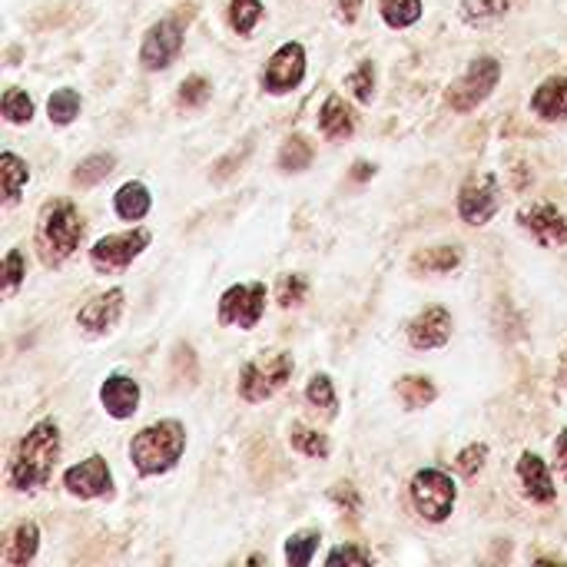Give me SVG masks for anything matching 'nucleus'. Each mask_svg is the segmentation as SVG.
<instances>
[{"label": "nucleus", "mask_w": 567, "mask_h": 567, "mask_svg": "<svg viewBox=\"0 0 567 567\" xmlns=\"http://www.w3.org/2000/svg\"><path fill=\"white\" fill-rule=\"evenodd\" d=\"M60 458V425L53 419H40L17 445L10 458V488L37 492L50 482L53 465Z\"/></svg>", "instance_id": "obj_1"}, {"label": "nucleus", "mask_w": 567, "mask_h": 567, "mask_svg": "<svg viewBox=\"0 0 567 567\" xmlns=\"http://www.w3.org/2000/svg\"><path fill=\"white\" fill-rule=\"evenodd\" d=\"M183 452H186V429L176 419H166V422L146 425L133 439L130 462L136 465L140 475L153 478V475H163V472L176 468V462L183 458Z\"/></svg>", "instance_id": "obj_2"}, {"label": "nucleus", "mask_w": 567, "mask_h": 567, "mask_svg": "<svg viewBox=\"0 0 567 567\" xmlns=\"http://www.w3.org/2000/svg\"><path fill=\"white\" fill-rule=\"evenodd\" d=\"M83 216L73 203L60 199L53 206H47L43 219H40V246H43V259L47 262H63L66 256H73V249L83 243Z\"/></svg>", "instance_id": "obj_3"}, {"label": "nucleus", "mask_w": 567, "mask_h": 567, "mask_svg": "<svg viewBox=\"0 0 567 567\" xmlns=\"http://www.w3.org/2000/svg\"><path fill=\"white\" fill-rule=\"evenodd\" d=\"M498 80H502V63H498L495 56H478V60H472L468 70L449 86L445 100H449V106H452L455 113H472V110H478V106L495 93Z\"/></svg>", "instance_id": "obj_4"}, {"label": "nucleus", "mask_w": 567, "mask_h": 567, "mask_svg": "<svg viewBox=\"0 0 567 567\" xmlns=\"http://www.w3.org/2000/svg\"><path fill=\"white\" fill-rule=\"evenodd\" d=\"M409 495H412V505L415 512L432 522V525H442L452 512H455V498H458V488L452 482V475L439 472V468H422L415 472L412 485H409Z\"/></svg>", "instance_id": "obj_5"}, {"label": "nucleus", "mask_w": 567, "mask_h": 567, "mask_svg": "<svg viewBox=\"0 0 567 567\" xmlns=\"http://www.w3.org/2000/svg\"><path fill=\"white\" fill-rule=\"evenodd\" d=\"M289 375H292V355L289 352H276V355L246 362L239 372V395L252 405L266 402L289 382Z\"/></svg>", "instance_id": "obj_6"}, {"label": "nucleus", "mask_w": 567, "mask_h": 567, "mask_svg": "<svg viewBox=\"0 0 567 567\" xmlns=\"http://www.w3.org/2000/svg\"><path fill=\"white\" fill-rule=\"evenodd\" d=\"M183 17H163L159 23H153L143 37V47H140V63L143 70H166L173 66V60L179 56L183 50Z\"/></svg>", "instance_id": "obj_7"}, {"label": "nucleus", "mask_w": 567, "mask_h": 567, "mask_svg": "<svg viewBox=\"0 0 567 567\" xmlns=\"http://www.w3.org/2000/svg\"><path fill=\"white\" fill-rule=\"evenodd\" d=\"M266 312V286L249 282V286H229L219 296V322L223 326H239V329H256Z\"/></svg>", "instance_id": "obj_8"}, {"label": "nucleus", "mask_w": 567, "mask_h": 567, "mask_svg": "<svg viewBox=\"0 0 567 567\" xmlns=\"http://www.w3.org/2000/svg\"><path fill=\"white\" fill-rule=\"evenodd\" d=\"M146 246H150V233H146V229H130V233L103 236V239L90 249V266H93L96 272L126 269Z\"/></svg>", "instance_id": "obj_9"}, {"label": "nucleus", "mask_w": 567, "mask_h": 567, "mask_svg": "<svg viewBox=\"0 0 567 567\" xmlns=\"http://www.w3.org/2000/svg\"><path fill=\"white\" fill-rule=\"evenodd\" d=\"M302 76H306V50H302V43L289 40L269 56V63L262 70V90L276 93V96L292 93L302 83Z\"/></svg>", "instance_id": "obj_10"}, {"label": "nucleus", "mask_w": 567, "mask_h": 567, "mask_svg": "<svg viewBox=\"0 0 567 567\" xmlns=\"http://www.w3.org/2000/svg\"><path fill=\"white\" fill-rule=\"evenodd\" d=\"M63 488L73 495V498H110L113 495V475H110V465L103 455H90L83 458L80 465L66 468L63 472Z\"/></svg>", "instance_id": "obj_11"}, {"label": "nucleus", "mask_w": 567, "mask_h": 567, "mask_svg": "<svg viewBox=\"0 0 567 567\" xmlns=\"http://www.w3.org/2000/svg\"><path fill=\"white\" fill-rule=\"evenodd\" d=\"M498 203H502L498 179L495 176H478V179L462 186V193H458V216L468 226H485L498 213Z\"/></svg>", "instance_id": "obj_12"}, {"label": "nucleus", "mask_w": 567, "mask_h": 567, "mask_svg": "<svg viewBox=\"0 0 567 567\" xmlns=\"http://www.w3.org/2000/svg\"><path fill=\"white\" fill-rule=\"evenodd\" d=\"M452 312L445 306H432L409 322V342L415 349H442L452 339Z\"/></svg>", "instance_id": "obj_13"}, {"label": "nucleus", "mask_w": 567, "mask_h": 567, "mask_svg": "<svg viewBox=\"0 0 567 567\" xmlns=\"http://www.w3.org/2000/svg\"><path fill=\"white\" fill-rule=\"evenodd\" d=\"M518 223L542 243V246H567V223L551 203H535L518 213Z\"/></svg>", "instance_id": "obj_14"}, {"label": "nucleus", "mask_w": 567, "mask_h": 567, "mask_svg": "<svg viewBox=\"0 0 567 567\" xmlns=\"http://www.w3.org/2000/svg\"><path fill=\"white\" fill-rule=\"evenodd\" d=\"M123 299L126 292L123 289H110L96 299H90L80 312H76V326L93 332V336H103L116 326V319L123 316Z\"/></svg>", "instance_id": "obj_15"}, {"label": "nucleus", "mask_w": 567, "mask_h": 567, "mask_svg": "<svg viewBox=\"0 0 567 567\" xmlns=\"http://www.w3.org/2000/svg\"><path fill=\"white\" fill-rule=\"evenodd\" d=\"M100 402L110 419H133L140 409V385L130 375H110L100 389Z\"/></svg>", "instance_id": "obj_16"}, {"label": "nucleus", "mask_w": 567, "mask_h": 567, "mask_svg": "<svg viewBox=\"0 0 567 567\" xmlns=\"http://www.w3.org/2000/svg\"><path fill=\"white\" fill-rule=\"evenodd\" d=\"M518 478H522L525 495H528L532 502L551 505V502L558 498V488H555V482H551V472H548V465H545L538 455L525 452V455L518 458Z\"/></svg>", "instance_id": "obj_17"}, {"label": "nucleus", "mask_w": 567, "mask_h": 567, "mask_svg": "<svg viewBox=\"0 0 567 567\" xmlns=\"http://www.w3.org/2000/svg\"><path fill=\"white\" fill-rule=\"evenodd\" d=\"M532 110L542 120H567V76H548L535 90Z\"/></svg>", "instance_id": "obj_18"}, {"label": "nucleus", "mask_w": 567, "mask_h": 567, "mask_svg": "<svg viewBox=\"0 0 567 567\" xmlns=\"http://www.w3.org/2000/svg\"><path fill=\"white\" fill-rule=\"evenodd\" d=\"M319 130L329 140H349L355 133V113L346 106L342 96H329L319 110Z\"/></svg>", "instance_id": "obj_19"}, {"label": "nucleus", "mask_w": 567, "mask_h": 567, "mask_svg": "<svg viewBox=\"0 0 567 567\" xmlns=\"http://www.w3.org/2000/svg\"><path fill=\"white\" fill-rule=\"evenodd\" d=\"M37 548H40V528L33 522H20L3 548V565L20 567L30 565L37 558Z\"/></svg>", "instance_id": "obj_20"}, {"label": "nucleus", "mask_w": 567, "mask_h": 567, "mask_svg": "<svg viewBox=\"0 0 567 567\" xmlns=\"http://www.w3.org/2000/svg\"><path fill=\"white\" fill-rule=\"evenodd\" d=\"M150 206H153V196H150V189H146L143 183H123V186L116 189V196H113V209H116V216L126 219V223L143 219V216L150 213Z\"/></svg>", "instance_id": "obj_21"}, {"label": "nucleus", "mask_w": 567, "mask_h": 567, "mask_svg": "<svg viewBox=\"0 0 567 567\" xmlns=\"http://www.w3.org/2000/svg\"><path fill=\"white\" fill-rule=\"evenodd\" d=\"M462 262V249L458 246H429L422 252L412 256V269L415 272H452Z\"/></svg>", "instance_id": "obj_22"}, {"label": "nucleus", "mask_w": 567, "mask_h": 567, "mask_svg": "<svg viewBox=\"0 0 567 567\" xmlns=\"http://www.w3.org/2000/svg\"><path fill=\"white\" fill-rule=\"evenodd\" d=\"M0 176H3V203L13 206L20 199L23 183L30 179V166L27 159H20L17 153H3L0 156Z\"/></svg>", "instance_id": "obj_23"}, {"label": "nucleus", "mask_w": 567, "mask_h": 567, "mask_svg": "<svg viewBox=\"0 0 567 567\" xmlns=\"http://www.w3.org/2000/svg\"><path fill=\"white\" fill-rule=\"evenodd\" d=\"M395 392H399V399H402V405L405 409H425V405H432L435 402V385H432V379H425V375H405V379H399V385H395Z\"/></svg>", "instance_id": "obj_24"}, {"label": "nucleus", "mask_w": 567, "mask_h": 567, "mask_svg": "<svg viewBox=\"0 0 567 567\" xmlns=\"http://www.w3.org/2000/svg\"><path fill=\"white\" fill-rule=\"evenodd\" d=\"M508 10H512V0H462V7H458L462 20L472 27L492 23V20L505 17Z\"/></svg>", "instance_id": "obj_25"}, {"label": "nucleus", "mask_w": 567, "mask_h": 567, "mask_svg": "<svg viewBox=\"0 0 567 567\" xmlns=\"http://www.w3.org/2000/svg\"><path fill=\"white\" fill-rule=\"evenodd\" d=\"M47 113H50V123L56 126H70L76 116H80V93L63 86V90H53L50 100H47Z\"/></svg>", "instance_id": "obj_26"}, {"label": "nucleus", "mask_w": 567, "mask_h": 567, "mask_svg": "<svg viewBox=\"0 0 567 567\" xmlns=\"http://www.w3.org/2000/svg\"><path fill=\"white\" fill-rule=\"evenodd\" d=\"M312 156H316L312 143H309L306 136L296 133V136H289L286 146L279 150V169H286V173H302V169H309Z\"/></svg>", "instance_id": "obj_27"}, {"label": "nucleus", "mask_w": 567, "mask_h": 567, "mask_svg": "<svg viewBox=\"0 0 567 567\" xmlns=\"http://www.w3.org/2000/svg\"><path fill=\"white\" fill-rule=\"evenodd\" d=\"M379 10H382V20H385L392 30H405V27L419 23V17H422V0H379Z\"/></svg>", "instance_id": "obj_28"}, {"label": "nucleus", "mask_w": 567, "mask_h": 567, "mask_svg": "<svg viewBox=\"0 0 567 567\" xmlns=\"http://www.w3.org/2000/svg\"><path fill=\"white\" fill-rule=\"evenodd\" d=\"M113 166H116V156H113V153H93V156H86V159L76 166L73 183H76V186H96V183H103V179L113 173Z\"/></svg>", "instance_id": "obj_29"}, {"label": "nucleus", "mask_w": 567, "mask_h": 567, "mask_svg": "<svg viewBox=\"0 0 567 567\" xmlns=\"http://www.w3.org/2000/svg\"><path fill=\"white\" fill-rule=\"evenodd\" d=\"M259 20H262V0H233L229 3V27L239 37H249Z\"/></svg>", "instance_id": "obj_30"}, {"label": "nucleus", "mask_w": 567, "mask_h": 567, "mask_svg": "<svg viewBox=\"0 0 567 567\" xmlns=\"http://www.w3.org/2000/svg\"><path fill=\"white\" fill-rule=\"evenodd\" d=\"M319 532H299L286 542V561L292 567H306L312 565L316 551H319Z\"/></svg>", "instance_id": "obj_31"}, {"label": "nucleus", "mask_w": 567, "mask_h": 567, "mask_svg": "<svg viewBox=\"0 0 567 567\" xmlns=\"http://www.w3.org/2000/svg\"><path fill=\"white\" fill-rule=\"evenodd\" d=\"M289 442H292V449H299V452L309 455V458H329V439H326L322 432H316V429L292 425Z\"/></svg>", "instance_id": "obj_32"}, {"label": "nucleus", "mask_w": 567, "mask_h": 567, "mask_svg": "<svg viewBox=\"0 0 567 567\" xmlns=\"http://www.w3.org/2000/svg\"><path fill=\"white\" fill-rule=\"evenodd\" d=\"M209 96H213V83H209L206 76L193 73V76H186V80L179 83L176 103H179V106H186V110H193V106H203V103H209Z\"/></svg>", "instance_id": "obj_33"}, {"label": "nucleus", "mask_w": 567, "mask_h": 567, "mask_svg": "<svg viewBox=\"0 0 567 567\" xmlns=\"http://www.w3.org/2000/svg\"><path fill=\"white\" fill-rule=\"evenodd\" d=\"M346 86L352 90V96L359 100V103H372V96H375V66L365 60V63H359L349 76H346Z\"/></svg>", "instance_id": "obj_34"}, {"label": "nucleus", "mask_w": 567, "mask_h": 567, "mask_svg": "<svg viewBox=\"0 0 567 567\" xmlns=\"http://www.w3.org/2000/svg\"><path fill=\"white\" fill-rule=\"evenodd\" d=\"M306 399H309V405L326 409L329 415H336L339 399H336V385H332V379H329V375H312V379H309V385H306Z\"/></svg>", "instance_id": "obj_35"}, {"label": "nucleus", "mask_w": 567, "mask_h": 567, "mask_svg": "<svg viewBox=\"0 0 567 567\" xmlns=\"http://www.w3.org/2000/svg\"><path fill=\"white\" fill-rule=\"evenodd\" d=\"M3 116H7V123H30L33 120V100L23 93V90H17V86H10L7 93H3Z\"/></svg>", "instance_id": "obj_36"}, {"label": "nucleus", "mask_w": 567, "mask_h": 567, "mask_svg": "<svg viewBox=\"0 0 567 567\" xmlns=\"http://www.w3.org/2000/svg\"><path fill=\"white\" fill-rule=\"evenodd\" d=\"M306 292H309V282H306V276L292 272V276H282V279H279L276 302H279L282 309H292V306H302V302H306Z\"/></svg>", "instance_id": "obj_37"}, {"label": "nucleus", "mask_w": 567, "mask_h": 567, "mask_svg": "<svg viewBox=\"0 0 567 567\" xmlns=\"http://www.w3.org/2000/svg\"><path fill=\"white\" fill-rule=\"evenodd\" d=\"M485 458H488V445L475 442V445H468V449H462V452H458V458H455V468H458V475H465V478H475V475L485 468Z\"/></svg>", "instance_id": "obj_38"}, {"label": "nucleus", "mask_w": 567, "mask_h": 567, "mask_svg": "<svg viewBox=\"0 0 567 567\" xmlns=\"http://www.w3.org/2000/svg\"><path fill=\"white\" fill-rule=\"evenodd\" d=\"M23 276H27V259H23L20 249H10L7 259H3V289L13 292L23 282Z\"/></svg>", "instance_id": "obj_39"}, {"label": "nucleus", "mask_w": 567, "mask_h": 567, "mask_svg": "<svg viewBox=\"0 0 567 567\" xmlns=\"http://www.w3.org/2000/svg\"><path fill=\"white\" fill-rule=\"evenodd\" d=\"M326 565H372V551H362V548H336V551H329Z\"/></svg>", "instance_id": "obj_40"}, {"label": "nucleus", "mask_w": 567, "mask_h": 567, "mask_svg": "<svg viewBox=\"0 0 567 567\" xmlns=\"http://www.w3.org/2000/svg\"><path fill=\"white\" fill-rule=\"evenodd\" d=\"M336 13L342 23H355L362 13V0H336Z\"/></svg>", "instance_id": "obj_41"}, {"label": "nucleus", "mask_w": 567, "mask_h": 567, "mask_svg": "<svg viewBox=\"0 0 567 567\" xmlns=\"http://www.w3.org/2000/svg\"><path fill=\"white\" fill-rule=\"evenodd\" d=\"M555 458H558V468L567 475V429H561V435L555 442Z\"/></svg>", "instance_id": "obj_42"}, {"label": "nucleus", "mask_w": 567, "mask_h": 567, "mask_svg": "<svg viewBox=\"0 0 567 567\" xmlns=\"http://www.w3.org/2000/svg\"><path fill=\"white\" fill-rule=\"evenodd\" d=\"M375 173V166L372 163H355V169H352V179H369Z\"/></svg>", "instance_id": "obj_43"}]
</instances>
